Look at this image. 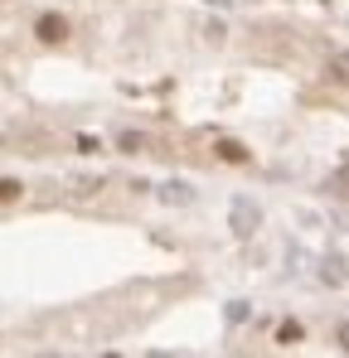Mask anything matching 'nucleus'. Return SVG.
Instances as JSON below:
<instances>
[{"instance_id": "obj_1", "label": "nucleus", "mask_w": 349, "mask_h": 358, "mask_svg": "<svg viewBox=\"0 0 349 358\" xmlns=\"http://www.w3.org/2000/svg\"><path fill=\"white\" fill-rule=\"evenodd\" d=\"M233 228H238V238L257 233V228H262V208H257L252 199H233Z\"/></svg>"}, {"instance_id": "obj_2", "label": "nucleus", "mask_w": 349, "mask_h": 358, "mask_svg": "<svg viewBox=\"0 0 349 358\" xmlns=\"http://www.w3.org/2000/svg\"><path fill=\"white\" fill-rule=\"evenodd\" d=\"M34 29H39V39H49V44H59V39L68 34V20H59V15H44V20H39Z\"/></svg>"}, {"instance_id": "obj_3", "label": "nucleus", "mask_w": 349, "mask_h": 358, "mask_svg": "<svg viewBox=\"0 0 349 358\" xmlns=\"http://www.w3.org/2000/svg\"><path fill=\"white\" fill-rule=\"evenodd\" d=\"M160 199H165V203H189V199H194V189H189V184H165V189H160Z\"/></svg>"}, {"instance_id": "obj_4", "label": "nucleus", "mask_w": 349, "mask_h": 358, "mask_svg": "<svg viewBox=\"0 0 349 358\" xmlns=\"http://www.w3.org/2000/svg\"><path fill=\"white\" fill-rule=\"evenodd\" d=\"M116 146H121L126 155H141V150H146V136H141V131H121V141H116Z\"/></svg>"}, {"instance_id": "obj_5", "label": "nucleus", "mask_w": 349, "mask_h": 358, "mask_svg": "<svg viewBox=\"0 0 349 358\" xmlns=\"http://www.w3.org/2000/svg\"><path fill=\"white\" fill-rule=\"evenodd\" d=\"M219 155H224V160H233V165H242V160H247V150H242L238 141H219Z\"/></svg>"}, {"instance_id": "obj_6", "label": "nucleus", "mask_w": 349, "mask_h": 358, "mask_svg": "<svg viewBox=\"0 0 349 358\" xmlns=\"http://www.w3.org/2000/svg\"><path fill=\"white\" fill-rule=\"evenodd\" d=\"M330 78L349 83V54H335V59H330Z\"/></svg>"}, {"instance_id": "obj_7", "label": "nucleus", "mask_w": 349, "mask_h": 358, "mask_svg": "<svg viewBox=\"0 0 349 358\" xmlns=\"http://www.w3.org/2000/svg\"><path fill=\"white\" fill-rule=\"evenodd\" d=\"M20 189H24L20 179H0V203H15V199H20Z\"/></svg>"}, {"instance_id": "obj_8", "label": "nucleus", "mask_w": 349, "mask_h": 358, "mask_svg": "<svg viewBox=\"0 0 349 358\" xmlns=\"http://www.w3.org/2000/svg\"><path fill=\"white\" fill-rule=\"evenodd\" d=\"M335 339H340V344H345V349H349V320H345V325H340V329H335Z\"/></svg>"}, {"instance_id": "obj_9", "label": "nucleus", "mask_w": 349, "mask_h": 358, "mask_svg": "<svg viewBox=\"0 0 349 358\" xmlns=\"http://www.w3.org/2000/svg\"><path fill=\"white\" fill-rule=\"evenodd\" d=\"M39 358H59V354H39Z\"/></svg>"}]
</instances>
